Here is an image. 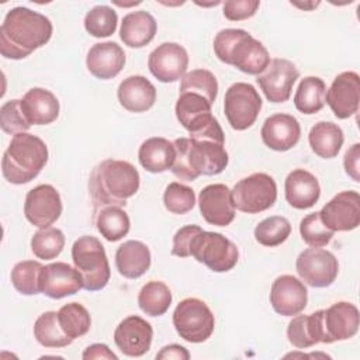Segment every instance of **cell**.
Here are the masks:
<instances>
[{"mask_svg":"<svg viewBox=\"0 0 360 360\" xmlns=\"http://www.w3.org/2000/svg\"><path fill=\"white\" fill-rule=\"evenodd\" d=\"M52 22L28 7L11 8L0 27V53L7 59H24L52 37Z\"/></svg>","mask_w":360,"mask_h":360,"instance_id":"cell-1","label":"cell"},{"mask_svg":"<svg viewBox=\"0 0 360 360\" xmlns=\"http://www.w3.org/2000/svg\"><path fill=\"white\" fill-rule=\"evenodd\" d=\"M139 188V173L127 160L105 159L90 174L89 191L94 210L108 205L124 207Z\"/></svg>","mask_w":360,"mask_h":360,"instance_id":"cell-2","label":"cell"},{"mask_svg":"<svg viewBox=\"0 0 360 360\" xmlns=\"http://www.w3.org/2000/svg\"><path fill=\"white\" fill-rule=\"evenodd\" d=\"M225 142L210 138H177L172 172L176 177L193 181L198 176H214L224 172L228 165Z\"/></svg>","mask_w":360,"mask_h":360,"instance_id":"cell-3","label":"cell"},{"mask_svg":"<svg viewBox=\"0 0 360 360\" xmlns=\"http://www.w3.org/2000/svg\"><path fill=\"white\" fill-rule=\"evenodd\" d=\"M217 58L248 75H260L270 63L264 45L240 28L221 30L214 38Z\"/></svg>","mask_w":360,"mask_h":360,"instance_id":"cell-4","label":"cell"},{"mask_svg":"<svg viewBox=\"0 0 360 360\" xmlns=\"http://www.w3.org/2000/svg\"><path fill=\"white\" fill-rule=\"evenodd\" d=\"M48 162L45 142L28 132L11 138L1 159L3 177L11 184H25L34 180Z\"/></svg>","mask_w":360,"mask_h":360,"instance_id":"cell-5","label":"cell"},{"mask_svg":"<svg viewBox=\"0 0 360 360\" xmlns=\"http://www.w3.org/2000/svg\"><path fill=\"white\" fill-rule=\"evenodd\" d=\"M72 260L87 291L103 290L111 276L108 259L101 242L91 235H83L72 246Z\"/></svg>","mask_w":360,"mask_h":360,"instance_id":"cell-6","label":"cell"},{"mask_svg":"<svg viewBox=\"0 0 360 360\" xmlns=\"http://www.w3.org/2000/svg\"><path fill=\"white\" fill-rule=\"evenodd\" d=\"M211 103L195 93H180L174 112L191 138H211L225 142L218 120L211 114Z\"/></svg>","mask_w":360,"mask_h":360,"instance_id":"cell-7","label":"cell"},{"mask_svg":"<svg viewBox=\"0 0 360 360\" xmlns=\"http://www.w3.org/2000/svg\"><path fill=\"white\" fill-rule=\"evenodd\" d=\"M190 256L215 273H225L238 263L236 245L218 232L200 231L190 243Z\"/></svg>","mask_w":360,"mask_h":360,"instance_id":"cell-8","label":"cell"},{"mask_svg":"<svg viewBox=\"0 0 360 360\" xmlns=\"http://www.w3.org/2000/svg\"><path fill=\"white\" fill-rule=\"evenodd\" d=\"M176 332L190 343L205 342L214 332L215 318L210 307L200 298H184L173 312Z\"/></svg>","mask_w":360,"mask_h":360,"instance_id":"cell-9","label":"cell"},{"mask_svg":"<svg viewBox=\"0 0 360 360\" xmlns=\"http://www.w3.org/2000/svg\"><path fill=\"white\" fill-rule=\"evenodd\" d=\"M231 193L236 210L246 214H259L274 205L277 184L267 173H253L239 180Z\"/></svg>","mask_w":360,"mask_h":360,"instance_id":"cell-10","label":"cell"},{"mask_svg":"<svg viewBox=\"0 0 360 360\" xmlns=\"http://www.w3.org/2000/svg\"><path fill=\"white\" fill-rule=\"evenodd\" d=\"M262 110V98L257 90L245 82L228 87L224 98V111L229 125L236 131L252 127Z\"/></svg>","mask_w":360,"mask_h":360,"instance_id":"cell-11","label":"cell"},{"mask_svg":"<svg viewBox=\"0 0 360 360\" xmlns=\"http://www.w3.org/2000/svg\"><path fill=\"white\" fill-rule=\"evenodd\" d=\"M321 343H335L353 338L360 325L359 309L354 304L339 301L326 309H319Z\"/></svg>","mask_w":360,"mask_h":360,"instance_id":"cell-12","label":"cell"},{"mask_svg":"<svg viewBox=\"0 0 360 360\" xmlns=\"http://www.w3.org/2000/svg\"><path fill=\"white\" fill-rule=\"evenodd\" d=\"M298 276L311 287H329L338 277L339 263L335 255L322 248H308L295 262Z\"/></svg>","mask_w":360,"mask_h":360,"instance_id":"cell-13","label":"cell"},{"mask_svg":"<svg viewBox=\"0 0 360 360\" xmlns=\"http://www.w3.org/2000/svg\"><path fill=\"white\" fill-rule=\"evenodd\" d=\"M298 77L300 72L291 60L274 58L267 68L257 75L256 82L269 101L284 103L290 98L292 86Z\"/></svg>","mask_w":360,"mask_h":360,"instance_id":"cell-14","label":"cell"},{"mask_svg":"<svg viewBox=\"0 0 360 360\" xmlns=\"http://www.w3.org/2000/svg\"><path fill=\"white\" fill-rule=\"evenodd\" d=\"M62 214V200L51 184H39L30 190L24 202V215L41 229L49 228Z\"/></svg>","mask_w":360,"mask_h":360,"instance_id":"cell-15","label":"cell"},{"mask_svg":"<svg viewBox=\"0 0 360 360\" xmlns=\"http://www.w3.org/2000/svg\"><path fill=\"white\" fill-rule=\"evenodd\" d=\"M319 217L326 228L336 232L353 231L360 224V195L349 190L336 194L319 211Z\"/></svg>","mask_w":360,"mask_h":360,"instance_id":"cell-16","label":"cell"},{"mask_svg":"<svg viewBox=\"0 0 360 360\" xmlns=\"http://www.w3.org/2000/svg\"><path fill=\"white\" fill-rule=\"evenodd\" d=\"M188 66L187 51L176 42H163L148 58L150 73L162 83H172L186 75Z\"/></svg>","mask_w":360,"mask_h":360,"instance_id":"cell-17","label":"cell"},{"mask_svg":"<svg viewBox=\"0 0 360 360\" xmlns=\"http://www.w3.org/2000/svg\"><path fill=\"white\" fill-rule=\"evenodd\" d=\"M326 103L339 120H346L357 112L360 101V77L356 72L338 75L326 91Z\"/></svg>","mask_w":360,"mask_h":360,"instance_id":"cell-18","label":"cell"},{"mask_svg":"<svg viewBox=\"0 0 360 360\" xmlns=\"http://www.w3.org/2000/svg\"><path fill=\"white\" fill-rule=\"evenodd\" d=\"M153 329L149 322L138 315L124 318L114 332L117 347L129 357H141L149 352Z\"/></svg>","mask_w":360,"mask_h":360,"instance_id":"cell-19","label":"cell"},{"mask_svg":"<svg viewBox=\"0 0 360 360\" xmlns=\"http://www.w3.org/2000/svg\"><path fill=\"white\" fill-rule=\"evenodd\" d=\"M198 207L202 218L211 225L226 226L235 218L232 193L221 183L208 184L200 191Z\"/></svg>","mask_w":360,"mask_h":360,"instance_id":"cell-20","label":"cell"},{"mask_svg":"<svg viewBox=\"0 0 360 360\" xmlns=\"http://www.w3.org/2000/svg\"><path fill=\"white\" fill-rule=\"evenodd\" d=\"M308 302V291L302 281L291 274L277 277L270 290V304L283 316L298 315Z\"/></svg>","mask_w":360,"mask_h":360,"instance_id":"cell-21","label":"cell"},{"mask_svg":"<svg viewBox=\"0 0 360 360\" xmlns=\"http://www.w3.org/2000/svg\"><path fill=\"white\" fill-rule=\"evenodd\" d=\"M41 292L49 298L59 300L73 295L83 288L79 271L68 263L56 262L44 266L41 271Z\"/></svg>","mask_w":360,"mask_h":360,"instance_id":"cell-22","label":"cell"},{"mask_svg":"<svg viewBox=\"0 0 360 360\" xmlns=\"http://www.w3.org/2000/svg\"><path fill=\"white\" fill-rule=\"evenodd\" d=\"M260 135L267 148L277 152H285L298 143L301 127L295 117L278 112L266 118Z\"/></svg>","mask_w":360,"mask_h":360,"instance_id":"cell-23","label":"cell"},{"mask_svg":"<svg viewBox=\"0 0 360 360\" xmlns=\"http://www.w3.org/2000/svg\"><path fill=\"white\" fill-rule=\"evenodd\" d=\"M125 65V53L122 48L111 41L94 44L87 52L86 66L89 72L101 80L115 77Z\"/></svg>","mask_w":360,"mask_h":360,"instance_id":"cell-24","label":"cell"},{"mask_svg":"<svg viewBox=\"0 0 360 360\" xmlns=\"http://www.w3.org/2000/svg\"><path fill=\"white\" fill-rule=\"evenodd\" d=\"M285 200L297 210H307L316 204L321 195L318 179L305 169H295L288 173L284 183Z\"/></svg>","mask_w":360,"mask_h":360,"instance_id":"cell-25","label":"cell"},{"mask_svg":"<svg viewBox=\"0 0 360 360\" xmlns=\"http://www.w3.org/2000/svg\"><path fill=\"white\" fill-rule=\"evenodd\" d=\"M118 101L129 112H143L156 101L155 86L141 75L128 76L118 86Z\"/></svg>","mask_w":360,"mask_h":360,"instance_id":"cell-26","label":"cell"},{"mask_svg":"<svg viewBox=\"0 0 360 360\" xmlns=\"http://www.w3.org/2000/svg\"><path fill=\"white\" fill-rule=\"evenodd\" d=\"M21 108L31 125H46L59 115L56 96L42 87L30 89L21 98Z\"/></svg>","mask_w":360,"mask_h":360,"instance_id":"cell-27","label":"cell"},{"mask_svg":"<svg viewBox=\"0 0 360 360\" xmlns=\"http://www.w3.org/2000/svg\"><path fill=\"white\" fill-rule=\"evenodd\" d=\"M115 266L125 278H139L150 267V250L141 240H127L117 249Z\"/></svg>","mask_w":360,"mask_h":360,"instance_id":"cell-28","label":"cell"},{"mask_svg":"<svg viewBox=\"0 0 360 360\" xmlns=\"http://www.w3.org/2000/svg\"><path fill=\"white\" fill-rule=\"evenodd\" d=\"M156 28V20L152 14L143 10L132 11L122 18L120 38L129 48H142L155 38Z\"/></svg>","mask_w":360,"mask_h":360,"instance_id":"cell-29","label":"cell"},{"mask_svg":"<svg viewBox=\"0 0 360 360\" xmlns=\"http://www.w3.org/2000/svg\"><path fill=\"white\" fill-rule=\"evenodd\" d=\"M176 149L173 142L162 136H153L142 142L138 159L142 167L150 173H162L172 169Z\"/></svg>","mask_w":360,"mask_h":360,"instance_id":"cell-30","label":"cell"},{"mask_svg":"<svg viewBox=\"0 0 360 360\" xmlns=\"http://www.w3.org/2000/svg\"><path fill=\"white\" fill-rule=\"evenodd\" d=\"M308 141L315 155L323 159H332L338 156L345 136L342 128L338 124L330 121H319L311 128Z\"/></svg>","mask_w":360,"mask_h":360,"instance_id":"cell-31","label":"cell"},{"mask_svg":"<svg viewBox=\"0 0 360 360\" xmlns=\"http://www.w3.org/2000/svg\"><path fill=\"white\" fill-rule=\"evenodd\" d=\"M288 342L297 349H307L316 343H321V322L319 311L309 315L294 316L287 328Z\"/></svg>","mask_w":360,"mask_h":360,"instance_id":"cell-32","label":"cell"},{"mask_svg":"<svg viewBox=\"0 0 360 360\" xmlns=\"http://www.w3.org/2000/svg\"><path fill=\"white\" fill-rule=\"evenodd\" d=\"M326 86L321 77L307 76L301 79L294 94L295 108L307 115L321 111L326 103Z\"/></svg>","mask_w":360,"mask_h":360,"instance_id":"cell-33","label":"cell"},{"mask_svg":"<svg viewBox=\"0 0 360 360\" xmlns=\"http://www.w3.org/2000/svg\"><path fill=\"white\" fill-rule=\"evenodd\" d=\"M94 212L97 231L108 242H117L129 232L131 221L128 214L122 210V207L108 205L97 208L94 210Z\"/></svg>","mask_w":360,"mask_h":360,"instance_id":"cell-34","label":"cell"},{"mask_svg":"<svg viewBox=\"0 0 360 360\" xmlns=\"http://www.w3.org/2000/svg\"><path fill=\"white\" fill-rule=\"evenodd\" d=\"M172 304V291L163 281L146 283L138 294V305L149 316L163 315Z\"/></svg>","mask_w":360,"mask_h":360,"instance_id":"cell-35","label":"cell"},{"mask_svg":"<svg viewBox=\"0 0 360 360\" xmlns=\"http://www.w3.org/2000/svg\"><path fill=\"white\" fill-rule=\"evenodd\" d=\"M34 336L44 347H65L73 342V339L62 330L58 321V312L55 311L44 312L37 318L34 323Z\"/></svg>","mask_w":360,"mask_h":360,"instance_id":"cell-36","label":"cell"},{"mask_svg":"<svg viewBox=\"0 0 360 360\" xmlns=\"http://www.w3.org/2000/svg\"><path fill=\"white\" fill-rule=\"evenodd\" d=\"M58 321L60 323L62 330L72 338H82L86 335L91 325V318L89 311L79 302H69L65 304L58 311Z\"/></svg>","mask_w":360,"mask_h":360,"instance_id":"cell-37","label":"cell"},{"mask_svg":"<svg viewBox=\"0 0 360 360\" xmlns=\"http://www.w3.org/2000/svg\"><path fill=\"white\" fill-rule=\"evenodd\" d=\"M44 266L35 260L18 262L11 270V283L22 295H35L41 292V271Z\"/></svg>","mask_w":360,"mask_h":360,"instance_id":"cell-38","label":"cell"},{"mask_svg":"<svg viewBox=\"0 0 360 360\" xmlns=\"http://www.w3.org/2000/svg\"><path fill=\"white\" fill-rule=\"evenodd\" d=\"M291 233V225L287 218L273 215L260 221L255 228V239L267 248H274L287 240Z\"/></svg>","mask_w":360,"mask_h":360,"instance_id":"cell-39","label":"cell"},{"mask_svg":"<svg viewBox=\"0 0 360 360\" xmlns=\"http://www.w3.org/2000/svg\"><path fill=\"white\" fill-rule=\"evenodd\" d=\"M180 93L200 94L212 104L218 94L217 77L207 69H194L181 77Z\"/></svg>","mask_w":360,"mask_h":360,"instance_id":"cell-40","label":"cell"},{"mask_svg":"<svg viewBox=\"0 0 360 360\" xmlns=\"http://www.w3.org/2000/svg\"><path fill=\"white\" fill-rule=\"evenodd\" d=\"M65 246V235L58 228H44L34 233L31 239L32 253L42 260H51L60 255Z\"/></svg>","mask_w":360,"mask_h":360,"instance_id":"cell-41","label":"cell"},{"mask_svg":"<svg viewBox=\"0 0 360 360\" xmlns=\"http://www.w3.org/2000/svg\"><path fill=\"white\" fill-rule=\"evenodd\" d=\"M118 15L108 6H96L84 17V28L94 38H105L115 32Z\"/></svg>","mask_w":360,"mask_h":360,"instance_id":"cell-42","label":"cell"},{"mask_svg":"<svg viewBox=\"0 0 360 360\" xmlns=\"http://www.w3.org/2000/svg\"><path fill=\"white\" fill-rule=\"evenodd\" d=\"M300 233L302 240L311 248H322L330 242L335 232L325 226L319 212H312L301 219Z\"/></svg>","mask_w":360,"mask_h":360,"instance_id":"cell-43","label":"cell"},{"mask_svg":"<svg viewBox=\"0 0 360 360\" xmlns=\"http://www.w3.org/2000/svg\"><path fill=\"white\" fill-rule=\"evenodd\" d=\"M163 204L167 211L181 215L193 210L195 204V194L188 186L173 181L165 190Z\"/></svg>","mask_w":360,"mask_h":360,"instance_id":"cell-44","label":"cell"},{"mask_svg":"<svg viewBox=\"0 0 360 360\" xmlns=\"http://www.w3.org/2000/svg\"><path fill=\"white\" fill-rule=\"evenodd\" d=\"M0 127L10 135L27 132L31 128V124L21 108V100H10L1 105Z\"/></svg>","mask_w":360,"mask_h":360,"instance_id":"cell-45","label":"cell"},{"mask_svg":"<svg viewBox=\"0 0 360 360\" xmlns=\"http://www.w3.org/2000/svg\"><path fill=\"white\" fill-rule=\"evenodd\" d=\"M260 1L257 0H226L224 3V15L229 21H240L256 14Z\"/></svg>","mask_w":360,"mask_h":360,"instance_id":"cell-46","label":"cell"},{"mask_svg":"<svg viewBox=\"0 0 360 360\" xmlns=\"http://www.w3.org/2000/svg\"><path fill=\"white\" fill-rule=\"evenodd\" d=\"M202 231L198 225H186L180 228L173 236V248L172 255L179 257H188L190 256V243L193 238Z\"/></svg>","mask_w":360,"mask_h":360,"instance_id":"cell-47","label":"cell"},{"mask_svg":"<svg viewBox=\"0 0 360 360\" xmlns=\"http://www.w3.org/2000/svg\"><path fill=\"white\" fill-rule=\"evenodd\" d=\"M359 160H360V143H354L350 146L343 158V166L345 172L354 180L360 181V167H359Z\"/></svg>","mask_w":360,"mask_h":360,"instance_id":"cell-48","label":"cell"},{"mask_svg":"<svg viewBox=\"0 0 360 360\" xmlns=\"http://www.w3.org/2000/svg\"><path fill=\"white\" fill-rule=\"evenodd\" d=\"M82 357L84 360H90V359H108V360H117V354L108 349L107 345L104 343H93L89 347H86V350L83 352Z\"/></svg>","mask_w":360,"mask_h":360,"instance_id":"cell-49","label":"cell"},{"mask_svg":"<svg viewBox=\"0 0 360 360\" xmlns=\"http://www.w3.org/2000/svg\"><path fill=\"white\" fill-rule=\"evenodd\" d=\"M156 359H166V360H188L190 359V353L187 352L186 347L180 346V345H169L162 347V350L156 354Z\"/></svg>","mask_w":360,"mask_h":360,"instance_id":"cell-50","label":"cell"},{"mask_svg":"<svg viewBox=\"0 0 360 360\" xmlns=\"http://www.w3.org/2000/svg\"><path fill=\"white\" fill-rule=\"evenodd\" d=\"M291 4H294L297 7H301V8H309V7H316L319 3L316 1V3H311V4H298V3H291Z\"/></svg>","mask_w":360,"mask_h":360,"instance_id":"cell-51","label":"cell"}]
</instances>
